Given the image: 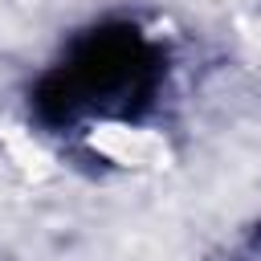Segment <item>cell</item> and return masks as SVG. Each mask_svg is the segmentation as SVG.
I'll return each instance as SVG.
<instances>
[{"label":"cell","mask_w":261,"mask_h":261,"mask_svg":"<svg viewBox=\"0 0 261 261\" xmlns=\"http://www.w3.org/2000/svg\"><path fill=\"white\" fill-rule=\"evenodd\" d=\"M204 261H261V212L232 224L208 253Z\"/></svg>","instance_id":"2"},{"label":"cell","mask_w":261,"mask_h":261,"mask_svg":"<svg viewBox=\"0 0 261 261\" xmlns=\"http://www.w3.org/2000/svg\"><path fill=\"white\" fill-rule=\"evenodd\" d=\"M184 37L151 8L110 4L33 61L16 90L20 122L61 155L110 159L118 143L163 135L184 106Z\"/></svg>","instance_id":"1"}]
</instances>
